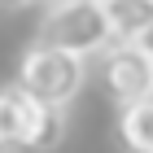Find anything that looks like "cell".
Returning a JSON list of instances; mask_svg holds the SVG:
<instances>
[{"mask_svg":"<svg viewBox=\"0 0 153 153\" xmlns=\"http://www.w3.org/2000/svg\"><path fill=\"white\" fill-rule=\"evenodd\" d=\"M83 79H88V66H83L79 53L57 48V44H44V39H35V44L22 53V61H18V88H22L26 96L44 101V105H61L66 109L74 96H79Z\"/></svg>","mask_w":153,"mask_h":153,"instance_id":"6da1fadb","label":"cell"},{"mask_svg":"<svg viewBox=\"0 0 153 153\" xmlns=\"http://www.w3.org/2000/svg\"><path fill=\"white\" fill-rule=\"evenodd\" d=\"M39 39L70 48L79 57H92V53H105L114 44V31H109L101 0H53L44 22H39Z\"/></svg>","mask_w":153,"mask_h":153,"instance_id":"7a4b0ae2","label":"cell"},{"mask_svg":"<svg viewBox=\"0 0 153 153\" xmlns=\"http://www.w3.org/2000/svg\"><path fill=\"white\" fill-rule=\"evenodd\" d=\"M101 83L118 105H131L153 92V53L144 44H109L101 61Z\"/></svg>","mask_w":153,"mask_h":153,"instance_id":"3957f363","label":"cell"},{"mask_svg":"<svg viewBox=\"0 0 153 153\" xmlns=\"http://www.w3.org/2000/svg\"><path fill=\"white\" fill-rule=\"evenodd\" d=\"M31 118H35V96H26L18 83L0 88V153H26Z\"/></svg>","mask_w":153,"mask_h":153,"instance_id":"277c9868","label":"cell"},{"mask_svg":"<svg viewBox=\"0 0 153 153\" xmlns=\"http://www.w3.org/2000/svg\"><path fill=\"white\" fill-rule=\"evenodd\" d=\"M114 44H140L153 31V0H101Z\"/></svg>","mask_w":153,"mask_h":153,"instance_id":"5b68a950","label":"cell"},{"mask_svg":"<svg viewBox=\"0 0 153 153\" xmlns=\"http://www.w3.org/2000/svg\"><path fill=\"white\" fill-rule=\"evenodd\" d=\"M118 140L127 153H153V92L118 105Z\"/></svg>","mask_w":153,"mask_h":153,"instance_id":"8992f818","label":"cell"},{"mask_svg":"<svg viewBox=\"0 0 153 153\" xmlns=\"http://www.w3.org/2000/svg\"><path fill=\"white\" fill-rule=\"evenodd\" d=\"M61 140H66V114H61V105H44V101H35V118H31L26 153H53Z\"/></svg>","mask_w":153,"mask_h":153,"instance_id":"52a82bcc","label":"cell"},{"mask_svg":"<svg viewBox=\"0 0 153 153\" xmlns=\"http://www.w3.org/2000/svg\"><path fill=\"white\" fill-rule=\"evenodd\" d=\"M0 4H4V9H18V4H26V0H0Z\"/></svg>","mask_w":153,"mask_h":153,"instance_id":"ba28073f","label":"cell"},{"mask_svg":"<svg viewBox=\"0 0 153 153\" xmlns=\"http://www.w3.org/2000/svg\"><path fill=\"white\" fill-rule=\"evenodd\" d=\"M140 44H144V48H149V53H153V31H149V35H144V39H140Z\"/></svg>","mask_w":153,"mask_h":153,"instance_id":"9c48e42d","label":"cell"},{"mask_svg":"<svg viewBox=\"0 0 153 153\" xmlns=\"http://www.w3.org/2000/svg\"><path fill=\"white\" fill-rule=\"evenodd\" d=\"M26 4H31V0H26Z\"/></svg>","mask_w":153,"mask_h":153,"instance_id":"30bf717a","label":"cell"}]
</instances>
